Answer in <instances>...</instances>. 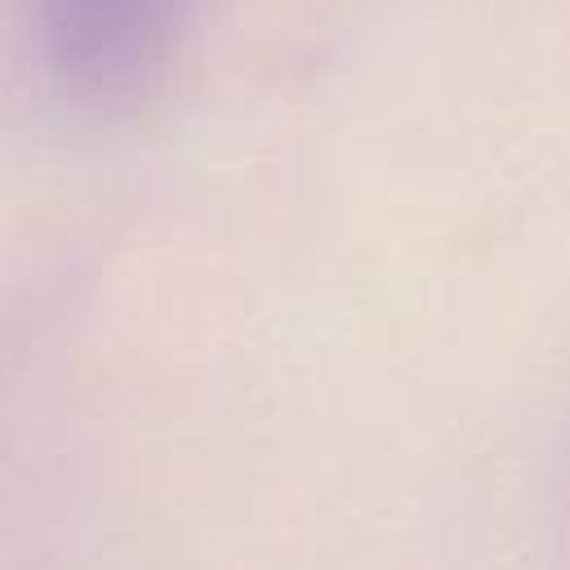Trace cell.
<instances>
[{
	"label": "cell",
	"instance_id": "1",
	"mask_svg": "<svg viewBox=\"0 0 570 570\" xmlns=\"http://www.w3.org/2000/svg\"><path fill=\"white\" fill-rule=\"evenodd\" d=\"M191 0H27L45 89L76 111H120L174 62Z\"/></svg>",
	"mask_w": 570,
	"mask_h": 570
}]
</instances>
